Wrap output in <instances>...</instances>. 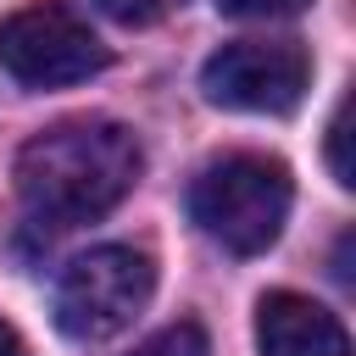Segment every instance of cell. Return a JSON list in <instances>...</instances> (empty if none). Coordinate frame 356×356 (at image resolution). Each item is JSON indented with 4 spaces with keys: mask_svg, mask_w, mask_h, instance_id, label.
Here are the masks:
<instances>
[{
    "mask_svg": "<svg viewBox=\"0 0 356 356\" xmlns=\"http://www.w3.org/2000/svg\"><path fill=\"white\" fill-rule=\"evenodd\" d=\"M128 356H211V345H206V334L195 323H172V328L150 334L145 345H134Z\"/></svg>",
    "mask_w": 356,
    "mask_h": 356,
    "instance_id": "7",
    "label": "cell"
},
{
    "mask_svg": "<svg viewBox=\"0 0 356 356\" xmlns=\"http://www.w3.org/2000/svg\"><path fill=\"white\" fill-rule=\"evenodd\" d=\"M111 22H122V28H150V22H161V17H172L184 0H95Z\"/></svg>",
    "mask_w": 356,
    "mask_h": 356,
    "instance_id": "8",
    "label": "cell"
},
{
    "mask_svg": "<svg viewBox=\"0 0 356 356\" xmlns=\"http://www.w3.org/2000/svg\"><path fill=\"white\" fill-rule=\"evenodd\" d=\"M0 356H28V350H22V339H17V328H11V323H0Z\"/></svg>",
    "mask_w": 356,
    "mask_h": 356,
    "instance_id": "11",
    "label": "cell"
},
{
    "mask_svg": "<svg viewBox=\"0 0 356 356\" xmlns=\"http://www.w3.org/2000/svg\"><path fill=\"white\" fill-rule=\"evenodd\" d=\"M295 184L289 167L278 156H222L211 167H200V178L189 184V217L206 228V239H217L234 256H256L284 234Z\"/></svg>",
    "mask_w": 356,
    "mask_h": 356,
    "instance_id": "2",
    "label": "cell"
},
{
    "mask_svg": "<svg viewBox=\"0 0 356 356\" xmlns=\"http://www.w3.org/2000/svg\"><path fill=\"white\" fill-rule=\"evenodd\" d=\"M306 83H312V56L295 39H234L211 50L200 67V95L228 111L284 117L300 106Z\"/></svg>",
    "mask_w": 356,
    "mask_h": 356,
    "instance_id": "5",
    "label": "cell"
},
{
    "mask_svg": "<svg viewBox=\"0 0 356 356\" xmlns=\"http://www.w3.org/2000/svg\"><path fill=\"white\" fill-rule=\"evenodd\" d=\"M256 350L261 356H350V339L328 306L295 289H273L256 306Z\"/></svg>",
    "mask_w": 356,
    "mask_h": 356,
    "instance_id": "6",
    "label": "cell"
},
{
    "mask_svg": "<svg viewBox=\"0 0 356 356\" xmlns=\"http://www.w3.org/2000/svg\"><path fill=\"white\" fill-rule=\"evenodd\" d=\"M328 167L339 184H350V161H345V100L334 106V122H328Z\"/></svg>",
    "mask_w": 356,
    "mask_h": 356,
    "instance_id": "10",
    "label": "cell"
},
{
    "mask_svg": "<svg viewBox=\"0 0 356 356\" xmlns=\"http://www.w3.org/2000/svg\"><path fill=\"white\" fill-rule=\"evenodd\" d=\"M156 295V261L134 245H95L56 278V323L67 339L122 334Z\"/></svg>",
    "mask_w": 356,
    "mask_h": 356,
    "instance_id": "3",
    "label": "cell"
},
{
    "mask_svg": "<svg viewBox=\"0 0 356 356\" xmlns=\"http://www.w3.org/2000/svg\"><path fill=\"white\" fill-rule=\"evenodd\" d=\"M312 0H217L222 17H295L306 11Z\"/></svg>",
    "mask_w": 356,
    "mask_h": 356,
    "instance_id": "9",
    "label": "cell"
},
{
    "mask_svg": "<svg viewBox=\"0 0 356 356\" xmlns=\"http://www.w3.org/2000/svg\"><path fill=\"white\" fill-rule=\"evenodd\" d=\"M106 61L111 56L95 39V28L61 0H33V6L0 17V72H11L28 89L83 83Z\"/></svg>",
    "mask_w": 356,
    "mask_h": 356,
    "instance_id": "4",
    "label": "cell"
},
{
    "mask_svg": "<svg viewBox=\"0 0 356 356\" xmlns=\"http://www.w3.org/2000/svg\"><path fill=\"white\" fill-rule=\"evenodd\" d=\"M145 150L111 117H67L17 150V200L39 228H78L122 206Z\"/></svg>",
    "mask_w": 356,
    "mask_h": 356,
    "instance_id": "1",
    "label": "cell"
}]
</instances>
